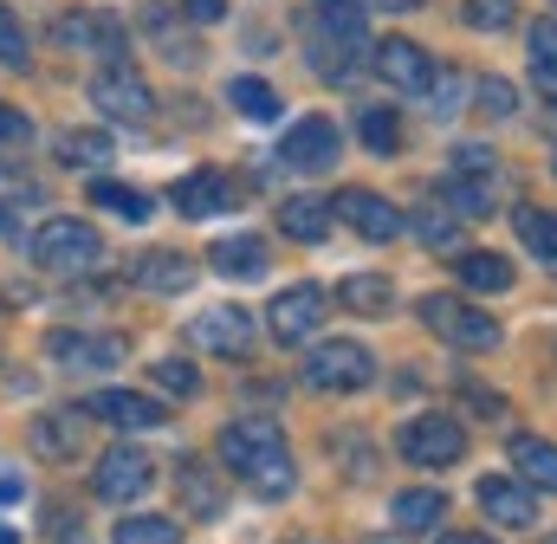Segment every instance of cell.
Returning <instances> with one entry per match:
<instances>
[{
	"label": "cell",
	"instance_id": "cell-21",
	"mask_svg": "<svg viewBox=\"0 0 557 544\" xmlns=\"http://www.w3.org/2000/svg\"><path fill=\"white\" fill-rule=\"evenodd\" d=\"M311 39L318 46H363V0H318L311 7Z\"/></svg>",
	"mask_w": 557,
	"mask_h": 544
},
{
	"label": "cell",
	"instance_id": "cell-22",
	"mask_svg": "<svg viewBox=\"0 0 557 544\" xmlns=\"http://www.w3.org/2000/svg\"><path fill=\"white\" fill-rule=\"evenodd\" d=\"M208 267L221 272V279H260L267 272V240L260 234H221L208 247Z\"/></svg>",
	"mask_w": 557,
	"mask_h": 544
},
{
	"label": "cell",
	"instance_id": "cell-39",
	"mask_svg": "<svg viewBox=\"0 0 557 544\" xmlns=\"http://www.w3.org/2000/svg\"><path fill=\"white\" fill-rule=\"evenodd\" d=\"M473 104H480V111H486L493 124H506V118H519V91H512L506 78H480V85H473Z\"/></svg>",
	"mask_w": 557,
	"mask_h": 544
},
{
	"label": "cell",
	"instance_id": "cell-26",
	"mask_svg": "<svg viewBox=\"0 0 557 544\" xmlns=\"http://www.w3.org/2000/svg\"><path fill=\"white\" fill-rule=\"evenodd\" d=\"M337 305H350V311H363V318H383V311L396 305V285H389L383 272H350V279L337 285Z\"/></svg>",
	"mask_w": 557,
	"mask_h": 544
},
{
	"label": "cell",
	"instance_id": "cell-49",
	"mask_svg": "<svg viewBox=\"0 0 557 544\" xmlns=\"http://www.w3.org/2000/svg\"><path fill=\"white\" fill-rule=\"evenodd\" d=\"M370 7H383V13H416V7H428V0H370Z\"/></svg>",
	"mask_w": 557,
	"mask_h": 544
},
{
	"label": "cell",
	"instance_id": "cell-33",
	"mask_svg": "<svg viewBox=\"0 0 557 544\" xmlns=\"http://www.w3.org/2000/svg\"><path fill=\"white\" fill-rule=\"evenodd\" d=\"M357 136H363L370 156H396V149H403V124H396V111H383V104L357 111Z\"/></svg>",
	"mask_w": 557,
	"mask_h": 544
},
{
	"label": "cell",
	"instance_id": "cell-13",
	"mask_svg": "<svg viewBox=\"0 0 557 544\" xmlns=\"http://www.w3.org/2000/svg\"><path fill=\"white\" fill-rule=\"evenodd\" d=\"M46 357L65 370H117L124 337L117 331H46Z\"/></svg>",
	"mask_w": 557,
	"mask_h": 544
},
{
	"label": "cell",
	"instance_id": "cell-32",
	"mask_svg": "<svg viewBox=\"0 0 557 544\" xmlns=\"http://www.w3.org/2000/svg\"><path fill=\"white\" fill-rule=\"evenodd\" d=\"M441 201L454 208V221H480L493 208V182H467V175H447L441 182Z\"/></svg>",
	"mask_w": 557,
	"mask_h": 544
},
{
	"label": "cell",
	"instance_id": "cell-41",
	"mask_svg": "<svg viewBox=\"0 0 557 544\" xmlns=\"http://www.w3.org/2000/svg\"><path fill=\"white\" fill-rule=\"evenodd\" d=\"M519 13V0H467V26L473 33H506Z\"/></svg>",
	"mask_w": 557,
	"mask_h": 544
},
{
	"label": "cell",
	"instance_id": "cell-16",
	"mask_svg": "<svg viewBox=\"0 0 557 544\" xmlns=\"http://www.w3.org/2000/svg\"><path fill=\"white\" fill-rule=\"evenodd\" d=\"M370 72H376L383 85H396V91H428V85L441 78V65L421 52L416 39H383V46L370 52Z\"/></svg>",
	"mask_w": 557,
	"mask_h": 544
},
{
	"label": "cell",
	"instance_id": "cell-52",
	"mask_svg": "<svg viewBox=\"0 0 557 544\" xmlns=\"http://www.w3.org/2000/svg\"><path fill=\"white\" fill-rule=\"evenodd\" d=\"M370 544H383V539H370Z\"/></svg>",
	"mask_w": 557,
	"mask_h": 544
},
{
	"label": "cell",
	"instance_id": "cell-19",
	"mask_svg": "<svg viewBox=\"0 0 557 544\" xmlns=\"http://www.w3.org/2000/svg\"><path fill=\"white\" fill-rule=\"evenodd\" d=\"M331 201L324 195H285L278 201V234L285 240H298V247H318V240H331Z\"/></svg>",
	"mask_w": 557,
	"mask_h": 544
},
{
	"label": "cell",
	"instance_id": "cell-11",
	"mask_svg": "<svg viewBox=\"0 0 557 544\" xmlns=\"http://www.w3.org/2000/svg\"><path fill=\"white\" fill-rule=\"evenodd\" d=\"M52 39H59L65 52H98V59H117V52H124V26H117L104 7H72V13H59V20H52Z\"/></svg>",
	"mask_w": 557,
	"mask_h": 544
},
{
	"label": "cell",
	"instance_id": "cell-6",
	"mask_svg": "<svg viewBox=\"0 0 557 544\" xmlns=\"http://www.w3.org/2000/svg\"><path fill=\"white\" fill-rule=\"evenodd\" d=\"M396 447H403V460L441 473V467H454V460L467 454V428H460L454 415H416V421H403Z\"/></svg>",
	"mask_w": 557,
	"mask_h": 544
},
{
	"label": "cell",
	"instance_id": "cell-34",
	"mask_svg": "<svg viewBox=\"0 0 557 544\" xmlns=\"http://www.w3.org/2000/svg\"><path fill=\"white\" fill-rule=\"evenodd\" d=\"M441 512H447L441 493H403L389 519H396V532H428V526H441Z\"/></svg>",
	"mask_w": 557,
	"mask_h": 544
},
{
	"label": "cell",
	"instance_id": "cell-18",
	"mask_svg": "<svg viewBox=\"0 0 557 544\" xmlns=\"http://www.w3.org/2000/svg\"><path fill=\"white\" fill-rule=\"evenodd\" d=\"M318 324H324V292L318 285H285L273 298V311H267V331L278 344H305Z\"/></svg>",
	"mask_w": 557,
	"mask_h": 544
},
{
	"label": "cell",
	"instance_id": "cell-5",
	"mask_svg": "<svg viewBox=\"0 0 557 544\" xmlns=\"http://www.w3.org/2000/svg\"><path fill=\"white\" fill-rule=\"evenodd\" d=\"M91 104L111 118V124H149L156 118V91H149V78H143L137 65H104L98 78H91Z\"/></svg>",
	"mask_w": 557,
	"mask_h": 544
},
{
	"label": "cell",
	"instance_id": "cell-44",
	"mask_svg": "<svg viewBox=\"0 0 557 544\" xmlns=\"http://www.w3.org/2000/svg\"><path fill=\"white\" fill-rule=\"evenodd\" d=\"M78 532H85V526H78V512L52 499V506H46V539H52V544H78Z\"/></svg>",
	"mask_w": 557,
	"mask_h": 544
},
{
	"label": "cell",
	"instance_id": "cell-50",
	"mask_svg": "<svg viewBox=\"0 0 557 544\" xmlns=\"http://www.w3.org/2000/svg\"><path fill=\"white\" fill-rule=\"evenodd\" d=\"M434 544H493L486 532H447V539H434Z\"/></svg>",
	"mask_w": 557,
	"mask_h": 544
},
{
	"label": "cell",
	"instance_id": "cell-9",
	"mask_svg": "<svg viewBox=\"0 0 557 544\" xmlns=\"http://www.w3.org/2000/svg\"><path fill=\"white\" fill-rule=\"evenodd\" d=\"M331 214H337V221H344L350 234L376 240V247H383V240H403V234H409L403 208H396V201H383L376 188H344V195L331 201Z\"/></svg>",
	"mask_w": 557,
	"mask_h": 544
},
{
	"label": "cell",
	"instance_id": "cell-27",
	"mask_svg": "<svg viewBox=\"0 0 557 544\" xmlns=\"http://www.w3.org/2000/svg\"><path fill=\"white\" fill-rule=\"evenodd\" d=\"M143 26L156 33V46H162L175 65H201V46L188 39V26H182V20H169V7H143Z\"/></svg>",
	"mask_w": 557,
	"mask_h": 544
},
{
	"label": "cell",
	"instance_id": "cell-47",
	"mask_svg": "<svg viewBox=\"0 0 557 544\" xmlns=\"http://www.w3.org/2000/svg\"><path fill=\"white\" fill-rule=\"evenodd\" d=\"M182 13L195 26H214V20H227V0H182Z\"/></svg>",
	"mask_w": 557,
	"mask_h": 544
},
{
	"label": "cell",
	"instance_id": "cell-35",
	"mask_svg": "<svg viewBox=\"0 0 557 544\" xmlns=\"http://www.w3.org/2000/svg\"><path fill=\"white\" fill-rule=\"evenodd\" d=\"M59 162H72V169L111 162V136H104V131H65V136H59Z\"/></svg>",
	"mask_w": 557,
	"mask_h": 544
},
{
	"label": "cell",
	"instance_id": "cell-7",
	"mask_svg": "<svg viewBox=\"0 0 557 544\" xmlns=\"http://www.w3.org/2000/svg\"><path fill=\"white\" fill-rule=\"evenodd\" d=\"M221 506H227V473H214L201 454H182L175 460V512L188 526H208V519H221Z\"/></svg>",
	"mask_w": 557,
	"mask_h": 544
},
{
	"label": "cell",
	"instance_id": "cell-25",
	"mask_svg": "<svg viewBox=\"0 0 557 544\" xmlns=\"http://www.w3.org/2000/svg\"><path fill=\"white\" fill-rule=\"evenodd\" d=\"M512 227L525 240V254H539V267H557V208H512Z\"/></svg>",
	"mask_w": 557,
	"mask_h": 544
},
{
	"label": "cell",
	"instance_id": "cell-31",
	"mask_svg": "<svg viewBox=\"0 0 557 544\" xmlns=\"http://www.w3.org/2000/svg\"><path fill=\"white\" fill-rule=\"evenodd\" d=\"M13 208H39V182L20 162H0V234H13Z\"/></svg>",
	"mask_w": 557,
	"mask_h": 544
},
{
	"label": "cell",
	"instance_id": "cell-36",
	"mask_svg": "<svg viewBox=\"0 0 557 544\" xmlns=\"http://www.w3.org/2000/svg\"><path fill=\"white\" fill-rule=\"evenodd\" d=\"M111 544H182V526H175V519H149V512H137V519L117 526Z\"/></svg>",
	"mask_w": 557,
	"mask_h": 544
},
{
	"label": "cell",
	"instance_id": "cell-23",
	"mask_svg": "<svg viewBox=\"0 0 557 544\" xmlns=\"http://www.w3.org/2000/svg\"><path fill=\"white\" fill-rule=\"evenodd\" d=\"M26 441H33V454H39V460H72L85 434H78V415L46 408V415H33V421H26Z\"/></svg>",
	"mask_w": 557,
	"mask_h": 544
},
{
	"label": "cell",
	"instance_id": "cell-48",
	"mask_svg": "<svg viewBox=\"0 0 557 544\" xmlns=\"http://www.w3.org/2000/svg\"><path fill=\"white\" fill-rule=\"evenodd\" d=\"M20 499H26V480H20V473H7V467H0V506H20Z\"/></svg>",
	"mask_w": 557,
	"mask_h": 544
},
{
	"label": "cell",
	"instance_id": "cell-3",
	"mask_svg": "<svg viewBox=\"0 0 557 544\" xmlns=\"http://www.w3.org/2000/svg\"><path fill=\"white\" fill-rule=\"evenodd\" d=\"M416 318L454 350H499V318H486L480 305H467L454 292H428L416 305Z\"/></svg>",
	"mask_w": 557,
	"mask_h": 544
},
{
	"label": "cell",
	"instance_id": "cell-38",
	"mask_svg": "<svg viewBox=\"0 0 557 544\" xmlns=\"http://www.w3.org/2000/svg\"><path fill=\"white\" fill-rule=\"evenodd\" d=\"M525 46H532V78L539 85H557V20H539Z\"/></svg>",
	"mask_w": 557,
	"mask_h": 544
},
{
	"label": "cell",
	"instance_id": "cell-12",
	"mask_svg": "<svg viewBox=\"0 0 557 544\" xmlns=\"http://www.w3.org/2000/svg\"><path fill=\"white\" fill-rule=\"evenodd\" d=\"M473 499H480L486 526H506V532H532V526H539V493H532L525 480H512V473L480 480V486H473Z\"/></svg>",
	"mask_w": 557,
	"mask_h": 544
},
{
	"label": "cell",
	"instance_id": "cell-15",
	"mask_svg": "<svg viewBox=\"0 0 557 544\" xmlns=\"http://www.w3.org/2000/svg\"><path fill=\"white\" fill-rule=\"evenodd\" d=\"M85 415L111 421L117 434H149V428L169 421V408L156 403V396H137V390H91V396H85Z\"/></svg>",
	"mask_w": 557,
	"mask_h": 544
},
{
	"label": "cell",
	"instance_id": "cell-37",
	"mask_svg": "<svg viewBox=\"0 0 557 544\" xmlns=\"http://www.w3.org/2000/svg\"><path fill=\"white\" fill-rule=\"evenodd\" d=\"M447 162H454L447 175H467V182H493V175H499V156H493L486 143H454Z\"/></svg>",
	"mask_w": 557,
	"mask_h": 544
},
{
	"label": "cell",
	"instance_id": "cell-51",
	"mask_svg": "<svg viewBox=\"0 0 557 544\" xmlns=\"http://www.w3.org/2000/svg\"><path fill=\"white\" fill-rule=\"evenodd\" d=\"M0 544H20V539H13V532H0Z\"/></svg>",
	"mask_w": 557,
	"mask_h": 544
},
{
	"label": "cell",
	"instance_id": "cell-20",
	"mask_svg": "<svg viewBox=\"0 0 557 544\" xmlns=\"http://www.w3.org/2000/svg\"><path fill=\"white\" fill-rule=\"evenodd\" d=\"M143 292H162V298H175V292H188L195 285V260L188 254H175V247H156V254H143L137 267H131Z\"/></svg>",
	"mask_w": 557,
	"mask_h": 544
},
{
	"label": "cell",
	"instance_id": "cell-43",
	"mask_svg": "<svg viewBox=\"0 0 557 544\" xmlns=\"http://www.w3.org/2000/svg\"><path fill=\"white\" fill-rule=\"evenodd\" d=\"M0 65H7V72H20V65H26V33H20L13 7H0Z\"/></svg>",
	"mask_w": 557,
	"mask_h": 544
},
{
	"label": "cell",
	"instance_id": "cell-30",
	"mask_svg": "<svg viewBox=\"0 0 557 544\" xmlns=\"http://www.w3.org/2000/svg\"><path fill=\"white\" fill-rule=\"evenodd\" d=\"M512 260H499V254H460V285L467 292H512Z\"/></svg>",
	"mask_w": 557,
	"mask_h": 544
},
{
	"label": "cell",
	"instance_id": "cell-40",
	"mask_svg": "<svg viewBox=\"0 0 557 544\" xmlns=\"http://www.w3.org/2000/svg\"><path fill=\"white\" fill-rule=\"evenodd\" d=\"M149 376H156V390H162V396H182V403H188V396H201V376H195V363H182V357H162Z\"/></svg>",
	"mask_w": 557,
	"mask_h": 544
},
{
	"label": "cell",
	"instance_id": "cell-4",
	"mask_svg": "<svg viewBox=\"0 0 557 544\" xmlns=\"http://www.w3.org/2000/svg\"><path fill=\"white\" fill-rule=\"evenodd\" d=\"M305 383H311V390H331V396L370 390V383H376V357H370V344H357V337H331V344H318V350L305 357Z\"/></svg>",
	"mask_w": 557,
	"mask_h": 544
},
{
	"label": "cell",
	"instance_id": "cell-10",
	"mask_svg": "<svg viewBox=\"0 0 557 544\" xmlns=\"http://www.w3.org/2000/svg\"><path fill=\"white\" fill-rule=\"evenodd\" d=\"M337 149H344V136H337L331 118H298L292 131L278 136V169H292V175H318V169L337 162Z\"/></svg>",
	"mask_w": 557,
	"mask_h": 544
},
{
	"label": "cell",
	"instance_id": "cell-29",
	"mask_svg": "<svg viewBox=\"0 0 557 544\" xmlns=\"http://www.w3.org/2000/svg\"><path fill=\"white\" fill-rule=\"evenodd\" d=\"M227 104H234L247 124H273L278 118V91L267 78H227Z\"/></svg>",
	"mask_w": 557,
	"mask_h": 544
},
{
	"label": "cell",
	"instance_id": "cell-53",
	"mask_svg": "<svg viewBox=\"0 0 557 544\" xmlns=\"http://www.w3.org/2000/svg\"><path fill=\"white\" fill-rule=\"evenodd\" d=\"M552 7H557V0H552Z\"/></svg>",
	"mask_w": 557,
	"mask_h": 544
},
{
	"label": "cell",
	"instance_id": "cell-45",
	"mask_svg": "<svg viewBox=\"0 0 557 544\" xmlns=\"http://www.w3.org/2000/svg\"><path fill=\"white\" fill-rule=\"evenodd\" d=\"M428 98H434V111H428V118H454V111H460V78L441 65V78L428 85Z\"/></svg>",
	"mask_w": 557,
	"mask_h": 544
},
{
	"label": "cell",
	"instance_id": "cell-8",
	"mask_svg": "<svg viewBox=\"0 0 557 544\" xmlns=\"http://www.w3.org/2000/svg\"><path fill=\"white\" fill-rule=\"evenodd\" d=\"M149 486H156V460H149L143 447H111V454L98 460V473H91V493H98L104 506H137Z\"/></svg>",
	"mask_w": 557,
	"mask_h": 544
},
{
	"label": "cell",
	"instance_id": "cell-14",
	"mask_svg": "<svg viewBox=\"0 0 557 544\" xmlns=\"http://www.w3.org/2000/svg\"><path fill=\"white\" fill-rule=\"evenodd\" d=\"M188 337L214 357H247L253 350V311L240 305H208L201 318H188Z\"/></svg>",
	"mask_w": 557,
	"mask_h": 544
},
{
	"label": "cell",
	"instance_id": "cell-46",
	"mask_svg": "<svg viewBox=\"0 0 557 544\" xmlns=\"http://www.w3.org/2000/svg\"><path fill=\"white\" fill-rule=\"evenodd\" d=\"M26 136H33V118H26V111H13V104L0 98V143H26Z\"/></svg>",
	"mask_w": 557,
	"mask_h": 544
},
{
	"label": "cell",
	"instance_id": "cell-1",
	"mask_svg": "<svg viewBox=\"0 0 557 544\" xmlns=\"http://www.w3.org/2000/svg\"><path fill=\"white\" fill-rule=\"evenodd\" d=\"M221 460H227V473H240L260 499H285V493H292V454H285L278 428L273 421H260V415L227 421V434H221Z\"/></svg>",
	"mask_w": 557,
	"mask_h": 544
},
{
	"label": "cell",
	"instance_id": "cell-24",
	"mask_svg": "<svg viewBox=\"0 0 557 544\" xmlns=\"http://www.w3.org/2000/svg\"><path fill=\"white\" fill-rule=\"evenodd\" d=\"M512 480H525L532 493H557V441L519 434L512 441Z\"/></svg>",
	"mask_w": 557,
	"mask_h": 544
},
{
	"label": "cell",
	"instance_id": "cell-2",
	"mask_svg": "<svg viewBox=\"0 0 557 544\" xmlns=\"http://www.w3.org/2000/svg\"><path fill=\"white\" fill-rule=\"evenodd\" d=\"M98 260H104V240H98L91 221H78V214H46V221H39V234H33V267L91 272Z\"/></svg>",
	"mask_w": 557,
	"mask_h": 544
},
{
	"label": "cell",
	"instance_id": "cell-28",
	"mask_svg": "<svg viewBox=\"0 0 557 544\" xmlns=\"http://www.w3.org/2000/svg\"><path fill=\"white\" fill-rule=\"evenodd\" d=\"M91 208H104V214H117V221H131V227H143L156 201H149L143 188H131V182H91Z\"/></svg>",
	"mask_w": 557,
	"mask_h": 544
},
{
	"label": "cell",
	"instance_id": "cell-17",
	"mask_svg": "<svg viewBox=\"0 0 557 544\" xmlns=\"http://www.w3.org/2000/svg\"><path fill=\"white\" fill-rule=\"evenodd\" d=\"M169 208H175L182 221H214V214L234 208V182H227L221 169H195V175H182V182L169 188Z\"/></svg>",
	"mask_w": 557,
	"mask_h": 544
},
{
	"label": "cell",
	"instance_id": "cell-42",
	"mask_svg": "<svg viewBox=\"0 0 557 544\" xmlns=\"http://www.w3.org/2000/svg\"><path fill=\"white\" fill-rule=\"evenodd\" d=\"M409 227H416V240H421V247H454V240H460V221H454V214H441V208L416 214Z\"/></svg>",
	"mask_w": 557,
	"mask_h": 544
}]
</instances>
